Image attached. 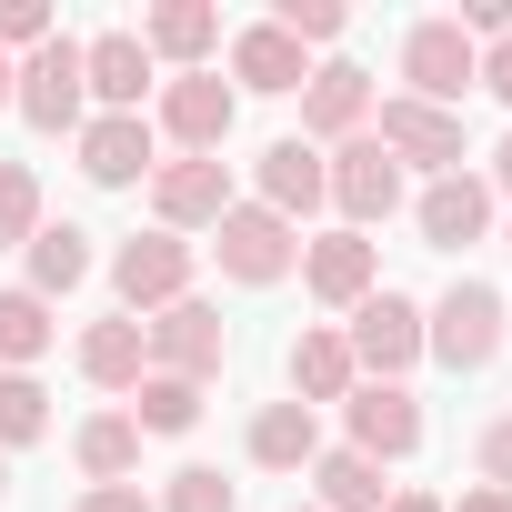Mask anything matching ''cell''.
I'll return each instance as SVG.
<instances>
[{
	"instance_id": "3",
	"label": "cell",
	"mask_w": 512,
	"mask_h": 512,
	"mask_svg": "<svg viewBox=\"0 0 512 512\" xmlns=\"http://www.w3.org/2000/svg\"><path fill=\"white\" fill-rule=\"evenodd\" d=\"M11 111H21L31 131H81V121H91V81H81V41H71V31H51V41L11 71Z\"/></svg>"
},
{
	"instance_id": "7",
	"label": "cell",
	"mask_w": 512,
	"mask_h": 512,
	"mask_svg": "<svg viewBox=\"0 0 512 512\" xmlns=\"http://www.w3.org/2000/svg\"><path fill=\"white\" fill-rule=\"evenodd\" d=\"M151 101H161V111H151V131H161L171 151H221V141H231V121H241V91H231L221 71H171Z\"/></svg>"
},
{
	"instance_id": "6",
	"label": "cell",
	"mask_w": 512,
	"mask_h": 512,
	"mask_svg": "<svg viewBox=\"0 0 512 512\" xmlns=\"http://www.w3.org/2000/svg\"><path fill=\"white\" fill-rule=\"evenodd\" d=\"M462 91H482V51L442 21H412L402 31V101H432V111H462Z\"/></svg>"
},
{
	"instance_id": "36",
	"label": "cell",
	"mask_w": 512,
	"mask_h": 512,
	"mask_svg": "<svg viewBox=\"0 0 512 512\" xmlns=\"http://www.w3.org/2000/svg\"><path fill=\"white\" fill-rule=\"evenodd\" d=\"M482 91L512 111V41H492V51H482Z\"/></svg>"
},
{
	"instance_id": "35",
	"label": "cell",
	"mask_w": 512,
	"mask_h": 512,
	"mask_svg": "<svg viewBox=\"0 0 512 512\" xmlns=\"http://www.w3.org/2000/svg\"><path fill=\"white\" fill-rule=\"evenodd\" d=\"M81 512H161V502H151L141 482H91V492H81Z\"/></svg>"
},
{
	"instance_id": "10",
	"label": "cell",
	"mask_w": 512,
	"mask_h": 512,
	"mask_svg": "<svg viewBox=\"0 0 512 512\" xmlns=\"http://www.w3.org/2000/svg\"><path fill=\"white\" fill-rule=\"evenodd\" d=\"M322 171H332V211H342V231H362L372 241V221H392L402 211V161L362 131V141H342V151H322Z\"/></svg>"
},
{
	"instance_id": "39",
	"label": "cell",
	"mask_w": 512,
	"mask_h": 512,
	"mask_svg": "<svg viewBox=\"0 0 512 512\" xmlns=\"http://www.w3.org/2000/svg\"><path fill=\"white\" fill-rule=\"evenodd\" d=\"M382 512H442V492H402V482H392V502H382Z\"/></svg>"
},
{
	"instance_id": "15",
	"label": "cell",
	"mask_w": 512,
	"mask_h": 512,
	"mask_svg": "<svg viewBox=\"0 0 512 512\" xmlns=\"http://www.w3.org/2000/svg\"><path fill=\"white\" fill-rule=\"evenodd\" d=\"M251 201L262 211H282L292 231L332 201V171H322V151L302 141V131H282V141H262V161H251Z\"/></svg>"
},
{
	"instance_id": "22",
	"label": "cell",
	"mask_w": 512,
	"mask_h": 512,
	"mask_svg": "<svg viewBox=\"0 0 512 512\" xmlns=\"http://www.w3.org/2000/svg\"><path fill=\"white\" fill-rule=\"evenodd\" d=\"M241 452L262 462V472H312V462H322V412L262 402V412H251V432H241Z\"/></svg>"
},
{
	"instance_id": "13",
	"label": "cell",
	"mask_w": 512,
	"mask_h": 512,
	"mask_svg": "<svg viewBox=\"0 0 512 512\" xmlns=\"http://www.w3.org/2000/svg\"><path fill=\"white\" fill-rule=\"evenodd\" d=\"M372 71L362 61H312V81H302V141L312 151H342V141H362L372 131Z\"/></svg>"
},
{
	"instance_id": "11",
	"label": "cell",
	"mask_w": 512,
	"mask_h": 512,
	"mask_svg": "<svg viewBox=\"0 0 512 512\" xmlns=\"http://www.w3.org/2000/svg\"><path fill=\"white\" fill-rule=\"evenodd\" d=\"M141 342H151V372H181V382H221V362H231V322H221L201 292L171 302V312H151Z\"/></svg>"
},
{
	"instance_id": "30",
	"label": "cell",
	"mask_w": 512,
	"mask_h": 512,
	"mask_svg": "<svg viewBox=\"0 0 512 512\" xmlns=\"http://www.w3.org/2000/svg\"><path fill=\"white\" fill-rule=\"evenodd\" d=\"M41 221H51V211H41V171H31V161H0V251H21Z\"/></svg>"
},
{
	"instance_id": "19",
	"label": "cell",
	"mask_w": 512,
	"mask_h": 512,
	"mask_svg": "<svg viewBox=\"0 0 512 512\" xmlns=\"http://www.w3.org/2000/svg\"><path fill=\"white\" fill-rule=\"evenodd\" d=\"M282 372H292V402L302 412H322V402H352V342H342V322H302L292 332V352H282Z\"/></svg>"
},
{
	"instance_id": "41",
	"label": "cell",
	"mask_w": 512,
	"mask_h": 512,
	"mask_svg": "<svg viewBox=\"0 0 512 512\" xmlns=\"http://www.w3.org/2000/svg\"><path fill=\"white\" fill-rule=\"evenodd\" d=\"M0 492H11V452H0Z\"/></svg>"
},
{
	"instance_id": "21",
	"label": "cell",
	"mask_w": 512,
	"mask_h": 512,
	"mask_svg": "<svg viewBox=\"0 0 512 512\" xmlns=\"http://www.w3.org/2000/svg\"><path fill=\"white\" fill-rule=\"evenodd\" d=\"M141 51H151V71H211L221 11L211 0H161V11H141Z\"/></svg>"
},
{
	"instance_id": "4",
	"label": "cell",
	"mask_w": 512,
	"mask_h": 512,
	"mask_svg": "<svg viewBox=\"0 0 512 512\" xmlns=\"http://www.w3.org/2000/svg\"><path fill=\"white\" fill-rule=\"evenodd\" d=\"M422 352L442 372H482L502 352V292L492 282H452L442 302H422Z\"/></svg>"
},
{
	"instance_id": "27",
	"label": "cell",
	"mask_w": 512,
	"mask_h": 512,
	"mask_svg": "<svg viewBox=\"0 0 512 512\" xmlns=\"http://www.w3.org/2000/svg\"><path fill=\"white\" fill-rule=\"evenodd\" d=\"M71 462H81L91 482H131V472H141V422H131V412H91V422L71 432Z\"/></svg>"
},
{
	"instance_id": "14",
	"label": "cell",
	"mask_w": 512,
	"mask_h": 512,
	"mask_svg": "<svg viewBox=\"0 0 512 512\" xmlns=\"http://www.w3.org/2000/svg\"><path fill=\"white\" fill-rule=\"evenodd\" d=\"M231 211V161L221 151H181L151 171V231H211Z\"/></svg>"
},
{
	"instance_id": "17",
	"label": "cell",
	"mask_w": 512,
	"mask_h": 512,
	"mask_svg": "<svg viewBox=\"0 0 512 512\" xmlns=\"http://www.w3.org/2000/svg\"><path fill=\"white\" fill-rule=\"evenodd\" d=\"M81 81H91V111H141V101L161 91L141 31H91V41H81Z\"/></svg>"
},
{
	"instance_id": "26",
	"label": "cell",
	"mask_w": 512,
	"mask_h": 512,
	"mask_svg": "<svg viewBox=\"0 0 512 512\" xmlns=\"http://www.w3.org/2000/svg\"><path fill=\"white\" fill-rule=\"evenodd\" d=\"M201 392H211V382H181V372H141V392H131L121 412L141 422V442H181V432L201 422Z\"/></svg>"
},
{
	"instance_id": "43",
	"label": "cell",
	"mask_w": 512,
	"mask_h": 512,
	"mask_svg": "<svg viewBox=\"0 0 512 512\" xmlns=\"http://www.w3.org/2000/svg\"><path fill=\"white\" fill-rule=\"evenodd\" d=\"M502 251H512V231H502Z\"/></svg>"
},
{
	"instance_id": "40",
	"label": "cell",
	"mask_w": 512,
	"mask_h": 512,
	"mask_svg": "<svg viewBox=\"0 0 512 512\" xmlns=\"http://www.w3.org/2000/svg\"><path fill=\"white\" fill-rule=\"evenodd\" d=\"M11 71H21V61H0V111H11Z\"/></svg>"
},
{
	"instance_id": "34",
	"label": "cell",
	"mask_w": 512,
	"mask_h": 512,
	"mask_svg": "<svg viewBox=\"0 0 512 512\" xmlns=\"http://www.w3.org/2000/svg\"><path fill=\"white\" fill-rule=\"evenodd\" d=\"M472 462H482V482H492V492H512V412H492V422L472 432Z\"/></svg>"
},
{
	"instance_id": "20",
	"label": "cell",
	"mask_w": 512,
	"mask_h": 512,
	"mask_svg": "<svg viewBox=\"0 0 512 512\" xmlns=\"http://www.w3.org/2000/svg\"><path fill=\"white\" fill-rule=\"evenodd\" d=\"M302 81H312V51H302L292 31H272V21H241V31H231V91L282 101V91H302Z\"/></svg>"
},
{
	"instance_id": "23",
	"label": "cell",
	"mask_w": 512,
	"mask_h": 512,
	"mask_svg": "<svg viewBox=\"0 0 512 512\" xmlns=\"http://www.w3.org/2000/svg\"><path fill=\"white\" fill-rule=\"evenodd\" d=\"M71 362H81V382H91V392H141L151 342H141V322H131V312H111V322H91V332H81V352H71Z\"/></svg>"
},
{
	"instance_id": "32",
	"label": "cell",
	"mask_w": 512,
	"mask_h": 512,
	"mask_svg": "<svg viewBox=\"0 0 512 512\" xmlns=\"http://www.w3.org/2000/svg\"><path fill=\"white\" fill-rule=\"evenodd\" d=\"M272 31H292L302 51H332V41L352 31V11H342V0H282V11H272Z\"/></svg>"
},
{
	"instance_id": "28",
	"label": "cell",
	"mask_w": 512,
	"mask_h": 512,
	"mask_svg": "<svg viewBox=\"0 0 512 512\" xmlns=\"http://www.w3.org/2000/svg\"><path fill=\"white\" fill-rule=\"evenodd\" d=\"M51 342H61V322H51V302L11 282V292H0V372H31V362H41Z\"/></svg>"
},
{
	"instance_id": "8",
	"label": "cell",
	"mask_w": 512,
	"mask_h": 512,
	"mask_svg": "<svg viewBox=\"0 0 512 512\" xmlns=\"http://www.w3.org/2000/svg\"><path fill=\"white\" fill-rule=\"evenodd\" d=\"M71 151H81V181H91V191H131V181L161 171V131H151V111H91V121L71 131Z\"/></svg>"
},
{
	"instance_id": "38",
	"label": "cell",
	"mask_w": 512,
	"mask_h": 512,
	"mask_svg": "<svg viewBox=\"0 0 512 512\" xmlns=\"http://www.w3.org/2000/svg\"><path fill=\"white\" fill-rule=\"evenodd\" d=\"M482 181H492V201H512V131H502V151H492V171H482Z\"/></svg>"
},
{
	"instance_id": "9",
	"label": "cell",
	"mask_w": 512,
	"mask_h": 512,
	"mask_svg": "<svg viewBox=\"0 0 512 512\" xmlns=\"http://www.w3.org/2000/svg\"><path fill=\"white\" fill-rule=\"evenodd\" d=\"M372 141L402 161V171H462V111H432V101H402V91H382L372 101Z\"/></svg>"
},
{
	"instance_id": "5",
	"label": "cell",
	"mask_w": 512,
	"mask_h": 512,
	"mask_svg": "<svg viewBox=\"0 0 512 512\" xmlns=\"http://www.w3.org/2000/svg\"><path fill=\"white\" fill-rule=\"evenodd\" d=\"M342 342H352V372H362V382H402V372L422 362V302L382 282V292H362V302H352Z\"/></svg>"
},
{
	"instance_id": "29",
	"label": "cell",
	"mask_w": 512,
	"mask_h": 512,
	"mask_svg": "<svg viewBox=\"0 0 512 512\" xmlns=\"http://www.w3.org/2000/svg\"><path fill=\"white\" fill-rule=\"evenodd\" d=\"M51 432V392H41V372H0V452H31Z\"/></svg>"
},
{
	"instance_id": "24",
	"label": "cell",
	"mask_w": 512,
	"mask_h": 512,
	"mask_svg": "<svg viewBox=\"0 0 512 512\" xmlns=\"http://www.w3.org/2000/svg\"><path fill=\"white\" fill-rule=\"evenodd\" d=\"M21 262H31V282H21V292L61 302V292H81V282H91L101 251H91V231H81V221H41V231L21 241Z\"/></svg>"
},
{
	"instance_id": "37",
	"label": "cell",
	"mask_w": 512,
	"mask_h": 512,
	"mask_svg": "<svg viewBox=\"0 0 512 512\" xmlns=\"http://www.w3.org/2000/svg\"><path fill=\"white\" fill-rule=\"evenodd\" d=\"M442 512H512V492H492V482H472L462 502H442Z\"/></svg>"
},
{
	"instance_id": "31",
	"label": "cell",
	"mask_w": 512,
	"mask_h": 512,
	"mask_svg": "<svg viewBox=\"0 0 512 512\" xmlns=\"http://www.w3.org/2000/svg\"><path fill=\"white\" fill-rule=\"evenodd\" d=\"M151 502H161V512H241V492H231L211 462H181V472H171Z\"/></svg>"
},
{
	"instance_id": "12",
	"label": "cell",
	"mask_w": 512,
	"mask_h": 512,
	"mask_svg": "<svg viewBox=\"0 0 512 512\" xmlns=\"http://www.w3.org/2000/svg\"><path fill=\"white\" fill-rule=\"evenodd\" d=\"M422 402H412V382H352V402H342V442L362 452V462H412L422 452Z\"/></svg>"
},
{
	"instance_id": "25",
	"label": "cell",
	"mask_w": 512,
	"mask_h": 512,
	"mask_svg": "<svg viewBox=\"0 0 512 512\" xmlns=\"http://www.w3.org/2000/svg\"><path fill=\"white\" fill-rule=\"evenodd\" d=\"M382 502H392L382 462H362L352 442H322V462H312V512H382Z\"/></svg>"
},
{
	"instance_id": "2",
	"label": "cell",
	"mask_w": 512,
	"mask_h": 512,
	"mask_svg": "<svg viewBox=\"0 0 512 512\" xmlns=\"http://www.w3.org/2000/svg\"><path fill=\"white\" fill-rule=\"evenodd\" d=\"M191 272H201V251H191L181 231H131V241L111 251V292H121V312H131V322H151V312L191 302Z\"/></svg>"
},
{
	"instance_id": "18",
	"label": "cell",
	"mask_w": 512,
	"mask_h": 512,
	"mask_svg": "<svg viewBox=\"0 0 512 512\" xmlns=\"http://www.w3.org/2000/svg\"><path fill=\"white\" fill-rule=\"evenodd\" d=\"M412 221H422L432 251H472V241L492 231V181H482V171H442V181H422Z\"/></svg>"
},
{
	"instance_id": "42",
	"label": "cell",
	"mask_w": 512,
	"mask_h": 512,
	"mask_svg": "<svg viewBox=\"0 0 512 512\" xmlns=\"http://www.w3.org/2000/svg\"><path fill=\"white\" fill-rule=\"evenodd\" d=\"M292 512H312V502H292Z\"/></svg>"
},
{
	"instance_id": "33",
	"label": "cell",
	"mask_w": 512,
	"mask_h": 512,
	"mask_svg": "<svg viewBox=\"0 0 512 512\" xmlns=\"http://www.w3.org/2000/svg\"><path fill=\"white\" fill-rule=\"evenodd\" d=\"M51 31H61V21H51V0H0V61H31Z\"/></svg>"
},
{
	"instance_id": "16",
	"label": "cell",
	"mask_w": 512,
	"mask_h": 512,
	"mask_svg": "<svg viewBox=\"0 0 512 512\" xmlns=\"http://www.w3.org/2000/svg\"><path fill=\"white\" fill-rule=\"evenodd\" d=\"M302 292H312L322 312H352L362 292H382V251H372L362 231H322V241H302Z\"/></svg>"
},
{
	"instance_id": "1",
	"label": "cell",
	"mask_w": 512,
	"mask_h": 512,
	"mask_svg": "<svg viewBox=\"0 0 512 512\" xmlns=\"http://www.w3.org/2000/svg\"><path fill=\"white\" fill-rule=\"evenodd\" d=\"M211 251H221V282H241V292H272V282L302 272V231L282 211H262V201H231L211 221Z\"/></svg>"
}]
</instances>
